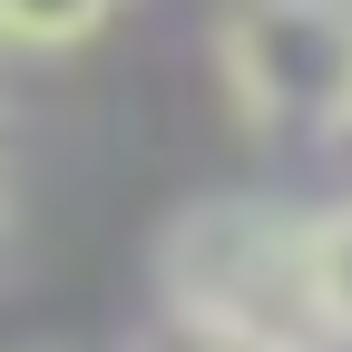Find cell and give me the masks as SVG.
I'll use <instances>...</instances> for the list:
<instances>
[{"instance_id":"4","label":"cell","mask_w":352,"mask_h":352,"mask_svg":"<svg viewBox=\"0 0 352 352\" xmlns=\"http://www.w3.org/2000/svg\"><path fill=\"white\" fill-rule=\"evenodd\" d=\"M303 274H314V323H323V333H352V206H342V215H314Z\"/></svg>"},{"instance_id":"6","label":"cell","mask_w":352,"mask_h":352,"mask_svg":"<svg viewBox=\"0 0 352 352\" xmlns=\"http://www.w3.org/2000/svg\"><path fill=\"white\" fill-rule=\"evenodd\" d=\"M206 352H303V342H206Z\"/></svg>"},{"instance_id":"1","label":"cell","mask_w":352,"mask_h":352,"mask_svg":"<svg viewBox=\"0 0 352 352\" xmlns=\"http://www.w3.org/2000/svg\"><path fill=\"white\" fill-rule=\"evenodd\" d=\"M314 215H284L274 196H215L166 226V303L206 342H314Z\"/></svg>"},{"instance_id":"5","label":"cell","mask_w":352,"mask_h":352,"mask_svg":"<svg viewBox=\"0 0 352 352\" xmlns=\"http://www.w3.org/2000/svg\"><path fill=\"white\" fill-rule=\"evenodd\" d=\"M20 264V215H10V196H0V274Z\"/></svg>"},{"instance_id":"3","label":"cell","mask_w":352,"mask_h":352,"mask_svg":"<svg viewBox=\"0 0 352 352\" xmlns=\"http://www.w3.org/2000/svg\"><path fill=\"white\" fill-rule=\"evenodd\" d=\"M118 0H0V50H78Z\"/></svg>"},{"instance_id":"2","label":"cell","mask_w":352,"mask_h":352,"mask_svg":"<svg viewBox=\"0 0 352 352\" xmlns=\"http://www.w3.org/2000/svg\"><path fill=\"white\" fill-rule=\"evenodd\" d=\"M215 78L274 138L352 127V0H235L215 20Z\"/></svg>"}]
</instances>
